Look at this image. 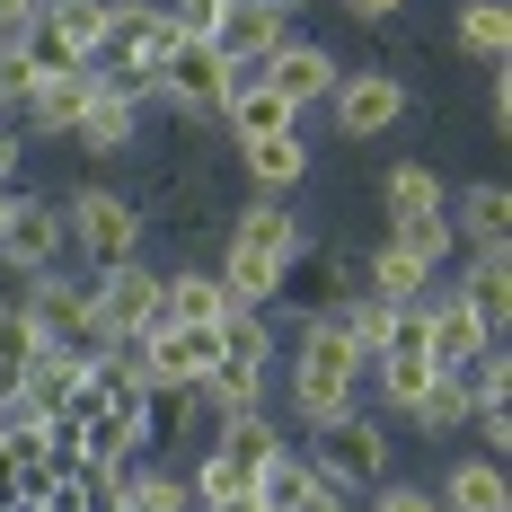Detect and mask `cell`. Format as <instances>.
<instances>
[{
  "label": "cell",
  "mask_w": 512,
  "mask_h": 512,
  "mask_svg": "<svg viewBox=\"0 0 512 512\" xmlns=\"http://www.w3.org/2000/svg\"><path fill=\"white\" fill-rule=\"evenodd\" d=\"M301 256H309V221H301V204H292V195H248V204H230V221H221L212 274H221L230 309H274Z\"/></svg>",
  "instance_id": "1"
},
{
  "label": "cell",
  "mask_w": 512,
  "mask_h": 512,
  "mask_svg": "<svg viewBox=\"0 0 512 512\" xmlns=\"http://www.w3.org/2000/svg\"><path fill=\"white\" fill-rule=\"evenodd\" d=\"M62 256L80 265V274H115V265H133V256H151V204L133 195V186H115V177H71L62 195Z\"/></svg>",
  "instance_id": "2"
},
{
  "label": "cell",
  "mask_w": 512,
  "mask_h": 512,
  "mask_svg": "<svg viewBox=\"0 0 512 512\" xmlns=\"http://www.w3.org/2000/svg\"><path fill=\"white\" fill-rule=\"evenodd\" d=\"M239 80H256V62H221V45H168V62L151 80V115H168V124H221V98Z\"/></svg>",
  "instance_id": "3"
},
{
  "label": "cell",
  "mask_w": 512,
  "mask_h": 512,
  "mask_svg": "<svg viewBox=\"0 0 512 512\" xmlns=\"http://www.w3.org/2000/svg\"><path fill=\"white\" fill-rule=\"evenodd\" d=\"M318 106H327L336 142H389V133L415 115V89H407V71H389V62H345L336 89H327Z\"/></svg>",
  "instance_id": "4"
},
{
  "label": "cell",
  "mask_w": 512,
  "mask_h": 512,
  "mask_svg": "<svg viewBox=\"0 0 512 512\" xmlns=\"http://www.w3.org/2000/svg\"><path fill=\"white\" fill-rule=\"evenodd\" d=\"M309 460H318V477H336L345 495H371L398 468V433H389L380 407H354V415H336L327 433H309Z\"/></svg>",
  "instance_id": "5"
},
{
  "label": "cell",
  "mask_w": 512,
  "mask_h": 512,
  "mask_svg": "<svg viewBox=\"0 0 512 512\" xmlns=\"http://www.w3.org/2000/svg\"><path fill=\"white\" fill-rule=\"evenodd\" d=\"M45 265H71V256H62V204H53L45 186H18L9 212H0V274L27 283V274H45Z\"/></svg>",
  "instance_id": "6"
},
{
  "label": "cell",
  "mask_w": 512,
  "mask_h": 512,
  "mask_svg": "<svg viewBox=\"0 0 512 512\" xmlns=\"http://www.w3.org/2000/svg\"><path fill=\"white\" fill-rule=\"evenodd\" d=\"M415 318H424V354H433V371H460L468 354H486V345H512V336H486L477 301H468L451 274H433V292L415 301Z\"/></svg>",
  "instance_id": "7"
},
{
  "label": "cell",
  "mask_w": 512,
  "mask_h": 512,
  "mask_svg": "<svg viewBox=\"0 0 512 512\" xmlns=\"http://www.w3.org/2000/svg\"><path fill=\"white\" fill-rule=\"evenodd\" d=\"M89 309H98L106 345L151 336V327H159V265H151V256H133V265H115V274H89Z\"/></svg>",
  "instance_id": "8"
},
{
  "label": "cell",
  "mask_w": 512,
  "mask_h": 512,
  "mask_svg": "<svg viewBox=\"0 0 512 512\" xmlns=\"http://www.w3.org/2000/svg\"><path fill=\"white\" fill-rule=\"evenodd\" d=\"M424 486H433V504H442V512H512L504 460H495V451H477V442H468V451L451 442V451H442V468H433Z\"/></svg>",
  "instance_id": "9"
},
{
  "label": "cell",
  "mask_w": 512,
  "mask_h": 512,
  "mask_svg": "<svg viewBox=\"0 0 512 512\" xmlns=\"http://www.w3.org/2000/svg\"><path fill=\"white\" fill-rule=\"evenodd\" d=\"M142 142H151V106H124V98H98L89 89V106H80V124H71L62 151H80L89 168H115V159H133Z\"/></svg>",
  "instance_id": "10"
},
{
  "label": "cell",
  "mask_w": 512,
  "mask_h": 512,
  "mask_svg": "<svg viewBox=\"0 0 512 512\" xmlns=\"http://www.w3.org/2000/svg\"><path fill=\"white\" fill-rule=\"evenodd\" d=\"M336 71H345V62H336V53L318 45V36H301V27H292V36H283V45L265 53V62H256V80H265V89H283V98L301 106H318L327 98V89H336Z\"/></svg>",
  "instance_id": "11"
},
{
  "label": "cell",
  "mask_w": 512,
  "mask_h": 512,
  "mask_svg": "<svg viewBox=\"0 0 512 512\" xmlns=\"http://www.w3.org/2000/svg\"><path fill=\"white\" fill-rule=\"evenodd\" d=\"M451 283H460L468 301H477L486 336H512V239H477V248H460Z\"/></svg>",
  "instance_id": "12"
},
{
  "label": "cell",
  "mask_w": 512,
  "mask_h": 512,
  "mask_svg": "<svg viewBox=\"0 0 512 512\" xmlns=\"http://www.w3.org/2000/svg\"><path fill=\"white\" fill-rule=\"evenodd\" d=\"M212 362H221V336L212 327H151L142 336V380L151 389H195Z\"/></svg>",
  "instance_id": "13"
},
{
  "label": "cell",
  "mask_w": 512,
  "mask_h": 512,
  "mask_svg": "<svg viewBox=\"0 0 512 512\" xmlns=\"http://www.w3.org/2000/svg\"><path fill=\"white\" fill-rule=\"evenodd\" d=\"M221 274H212L204 256H186V265H159V327H221Z\"/></svg>",
  "instance_id": "14"
},
{
  "label": "cell",
  "mask_w": 512,
  "mask_h": 512,
  "mask_svg": "<svg viewBox=\"0 0 512 512\" xmlns=\"http://www.w3.org/2000/svg\"><path fill=\"white\" fill-rule=\"evenodd\" d=\"M230 159H239V186H248V195H301V186H309V142H301V133L230 142Z\"/></svg>",
  "instance_id": "15"
},
{
  "label": "cell",
  "mask_w": 512,
  "mask_h": 512,
  "mask_svg": "<svg viewBox=\"0 0 512 512\" xmlns=\"http://www.w3.org/2000/svg\"><path fill=\"white\" fill-rule=\"evenodd\" d=\"M195 407H204V424H221V415H248V407H274V362L221 354L204 380H195Z\"/></svg>",
  "instance_id": "16"
},
{
  "label": "cell",
  "mask_w": 512,
  "mask_h": 512,
  "mask_svg": "<svg viewBox=\"0 0 512 512\" xmlns=\"http://www.w3.org/2000/svg\"><path fill=\"white\" fill-rule=\"evenodd\" d=\"M301 18H283L274 0H221V27H212V45H221V62H265V53L283 45Z\"/></svg>",
  "instance_id": "17"
},
{
  "label": "cell",
  "mask_w": 512,
  "mask_h": 512,
  "mask_svg": "<svg viewBox=\"0 0 512 512\" xmlns=\"http://www.w3.org/2000/svg\"><path fill=\"white\" fill-rule=\"evenodd\" d=\"M309 115L292 98H283V89H265V80H239V89H230V98H221V133H230V142H265V133H301Z\"/></svg>",
  "instance_id": "18"
},
{
  "label": "cell",
  "mask_w": 512,
  "mask_h": 512,
  "mask_svg": "<svg viewBox=\"0 0 512 512\" xmlns=\"http://www.w3.org/2000/svg\"><path fill=\"white\" fill-rule=\"evenodd\" d=\"M283 442H292V424H283L274 407H248V415H221V424H212V451L239 468V477H256V468L274 460Z\"/></svg>",
  "instance_id": "19"
},
{
  "label": "cell",
  "mask_w": 512,
  "mask_h": 512,
  "mask_svg": "<svg viewBox=\"0 0 512 512\" xmlns=\"http://www.w3.org/2000/svg\"><path fill=\"white\" fill-rule=\"evenodd\" d=\"M389 433H407V442H433V451H451V442L468 433V398H460V380L442 371V380H433V389H424L407 415H389Z\"/></svg>",
  "instance_id": "20"
},
{
  "label": "cell",
  "mask_w": 512,
  "mask_h": 512,
  "mask_svg": "<svg viewBox=\"0 0 512 512\" xmlns=\"http://www.w3.org/2000/svg\"><path fill=\"white\" fill-rule=\"evenodd\" d=\"M451 53L477 62V71H504V53H512V9H504V0H460V18H451Z\"/></svg>",
  "instance_id": "21"
},
{
  "label": "cell",
  "mask_w": 512,
  "mask_h": 512,
  "mask_svg": "<svg viewBox=\"0 0 512 512\" xmlns=\"http://www.w3.org/2000/svg\"><path fill=\"white\" fill-rule=\"evenodd\" d=\"M451 204V177L433 159H389L380 168V221H407V212H442Z\"/></svg>",
  "instance_id": "22"
},
{
  "label": "cell",
  "mask_w": 512,
  "mask_h": 512,
  "mask_svg": "<svg viewBox=\"0 0 512 512\" xmlns=\"http://www.w3.org/2000/svg\"><path fill=\"white\" fill-rule=\"evenodd\" d=\"M362 292H371V301H389V309H415L424 292H433V274H424L398 239H371V248H362Z\"/></svg>",
  "instance_id": "23"
},
{
  "label": "cell",
  "mask_w": 512,
  "mask_h": 512,
  "mask_svg": "<svg viewBox=\"0 0 512 512\" xmlns=\"http://www.w3.org/2000/svg\"><path fill=\"white\" fill-rule=\"evenodd\" d=\"M115 477H124V504H142V512H195L186 460H168V451H142V460L115 468Z\"/></svg>",
  "instance_id": "24"
},
{
  "label": "cell",
  "mask_w": 512,
  "mask_h": 512,
  "mask_svg": "<svg viewBox=\"0 0 512 512\" xmlns=\"http://www.w3.org/2000/svg\"><path fill=\"white\" fill-rule=\"evenodd\" d=\"M442 212H451V239H460V248H477V239H512V195L495 186V177L460 186Z\"/></svg>",
  "instance_id": "25"
},
{
  "label": "cell",
  "mask_w": 512,
  "mask_h": 512,
  "mask_svg": "<svg viewBox=\"0 0 512 512\" xmlns=\"http://www.w3.org/2000/svg\"><path fill=\"white\" fill-rule=\"evenodd\" d=\"M36 362H45V336H36V318L18 309V292H0V398H18Z\"/></svg>",
  "instance_id": "26"
},
{
  "label": "cell",
  "mask_w": 512,
  "mask_h": 512,
  "mask_svg": "<svg viewBox=\"0 0 512 512\" xmlns=\"http://www.w3.org/2000/svg\"><path fill=\"white\" fill-rule=\"evenodd\" d=\"M380 239H398V248L424 265V274H451L460 265V239H451V212H407V221H380Z\"/></svg>",
  "instance_id": "27"
},
{
  "label": "cell",
  "mask_w": 512,
  "mask_h": 512,
  "mask_svg": "<svg viewBox=\"0 0 512 512\" xmlns=\"http://www.w3.org/2000/svg\"><path fill=\"white\" fill-rule=\"evenodd\" d=\"M80 380H89V362H71V354H45L36 371H27V389H18V398H27L36 415H62L71 398H80Z\"/></svg>",
  "instance_id": "28"
},
{
  "label": "cell",
  "mask_w": 512,
  "mask_h": 512,
  "mask_svg": "<svg viewBox=\"0 0 512 512\" xmlns=\"http://www.w3.org/2000/svg\"><path fill=\"white\" fill-rule=\"evenodd\" d=\"M159 27H168V45H212V27H221V0H151Z\"/></svg>",
  "instance_id": "29"
},
{
  "label": "cell",
  "mask_w": 512,
  "mask_h": 512,
  "mask_svg": "<svg viewBox=\"0 0 512 512\" xmlns=\"http://www.w3.org/2000/svg\"><path fill=\"white\" fill-rule=\"evenodd\" d=\"M354 512H442V504H433V486H424V477L389 468V477H380L371 495H354Z\"/></svg>",
  "instance_id": "30"
},
{
  "label": "cell",
  "mask_w": 512,
  "mask_h": 512,
  "mask_svg": "<svg viewBox=\"0 0 512 512\" xmlns=\"http://www.w3.org/2000/svg\"><path fill=\"white\" fill-rule=\"evenodd\" d=\"M468 442L504 460L512 451V398H468Z\"/></svg>",
  "instance_id": "31"
},
{
  "label": "cell",
  "mask_w": 512,
  "mask_h": 512,
  "mask_svg": "<svg viewBox=\"0 0 512 512\" xmlns=\"http://www.w3.org/2000/svg\"><path fill=\"white\" fill-rule=\"evenodd\" d=\"M27 151H36V142H27V133L0 115V186H27Z\"/></svg>",
  "instance_id": "32"
},
{
  "label": "cell",
  "mask_w": 512,
  "mask_h": 512,
  "mask_svg": "<svg viewBox=\"0 0 512 512\" xmlns=\"http://www.w3.org/2000/svg\"><path fill=\"white\" fill-rule=\"evenodd\" d=\"M336 9H345L354 27H371V36H380V27H398V18H407L415 0H336Z\"/></svg>",
  "instance_id": "33"
},
{
  "label": "cell",
  "mask_w": 512,
  "mask_h": 512,
  "mask_svg": "<svg viewBox=\"0 0 512 512\" xmlns=\"http://www.w3.org/2000/svg\"><path fill=\"white\" fill-rule=\"evenodd\" d=\"M486 133H512V71H486Z\"/></svg>",
  "instance_id": "34"
},
{
  "label": "cell",
  "mask_w": 512,
  "mask_h": 512,
  "mask_svg": "<svg viewBox=\"0 0 512 512\" xmlns=\"http://www.w3.org/2000/svg\"><path fill=\"white\" fill-rule=\"evenodd\" d=\"M292 512H354V495H345L336 477H309V495H301Z\"/></svg>",
  "instance_id": "35"
},
{
  "label": "cell",
  "mask_w": 512,
  "mask_h": 512,
  "mask_svg": "<svg viewBox=\"0 0 512 512\" xmlns=\"http://www.w3.org/2000/svg\"><path fill=\"white\" fill-rule=\"evenodd\" d=\"M36 9H45V0H0V27H27Z\"/></svg>",
  "instance_id": "36"
},
{
  "label": "cell",
  "mask_w": 512,
  "mask_h": 512,
  "mask_svg": "<svg viewBox=\"0 0 512 512\" xmlns=\"http://www.w3.org/2000/svg\"><path fill=\"white\" fill-rule=\"evenodd\" d=\"M274 9H283V18H301V9H309V0H274Z\"/></svg>",
  "instance_id": "37"
},
{
  "label": "cell",
  "mask_w": 512,
  "mask_h": 512,
  "mask_svg": "<svg viewBox=\"0 0 512 512\" xmlns=\"http://www.w3.org/2000/svg\"><path fill=\"white\" fill-rule=\"evenodd\" d=\"M115 512H142V504H115Z\"/></svg>",
  "instance_id": "38"
}]
</instances>
